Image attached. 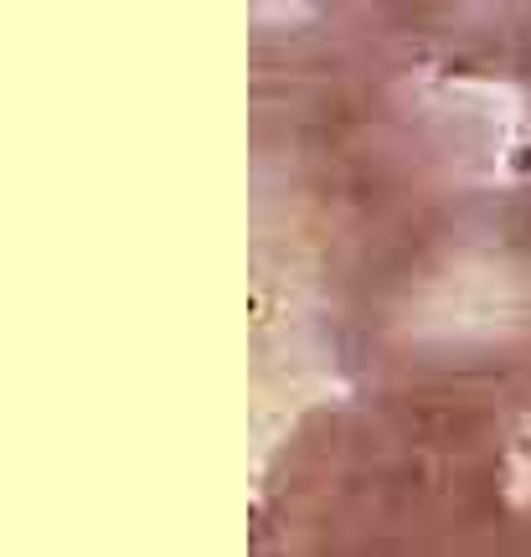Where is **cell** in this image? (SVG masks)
Wrapping results in <instances>:
<instances>
[{
    "instance_id": "obj_1",
    "label": "cell",
    "mask_w": 531,
    "mask_h": 557,
    "mask_svg": "<svg viewBox=\"0 0 531 557\" xmlns=\"http://www.w3.org/2000/svg\"><path fill=\"white\" fill-rule=\"evenodd\" d=\"M316 201L325 320L367 398L516 423L531 413V191L449 171L408 103L289 124Z\"/></svg>"
},
{
    "instance_id": "obj_2",
    "label": "cell",
    "mask_w": 531,
    "mask_h": 557,
    "mask_svg": "<svg viewBox=\"0 0 531 557\" xmlns=\"http://www.w3.org/2000/svg\"><path fill=\"white\" fill-rule=\"evenodd\" d=\"M495 418L361 398L305 413L269 465L258 553H495L531 547Z\"/></svg>"
}]
</instances>
